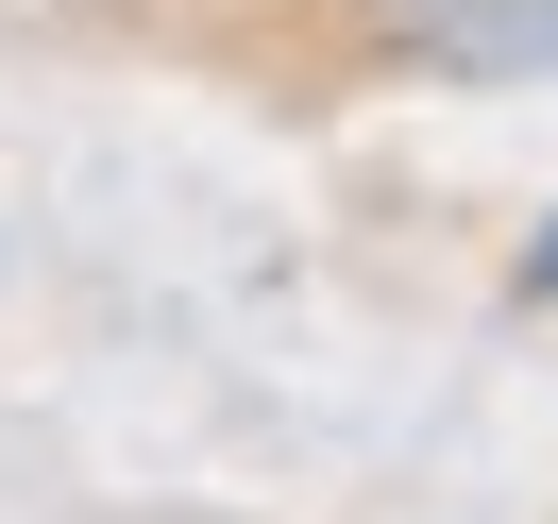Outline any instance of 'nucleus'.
Segmentation results:
<instances>
[{"mask_svg": "<svg viewBox=\"0 0 558 524\" xmlns=\"http://www.w3.org/2000/svg\"><path fill=\"white\" fill-rule=\"evenodd\" d=\"M440 69H558V0H407Z\"/></svg>", "mask_w": 558, "mask_h": 524, "instance_id": "nucleus-1", "label": "nucleus"}, {"mask_svg": "<svg viewBox=\"0 0 558 524\" xmlns=\"http://www.w3.org/2000/svg\"><path fill=\"white\" fill-rule=\"evenodd\" d=\"M524 288H542V305H558V220H542V254H524Z\"/></svg>", "mask_w": 558, "mask_h": 524, "instance_id": "nucleus-2", "label": "nucleus"}]
</instances>
